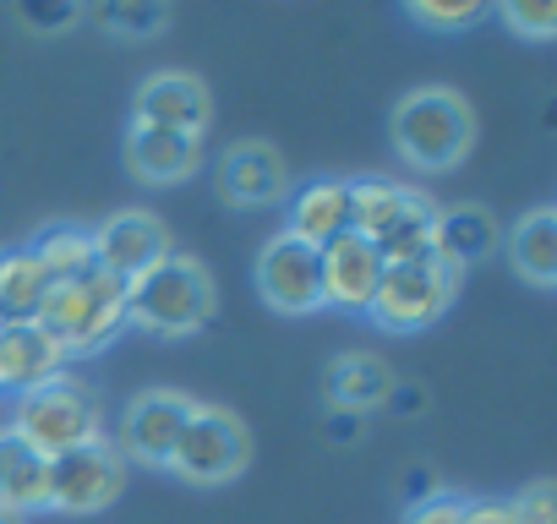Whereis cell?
I'll return each instance as SVG.
<instances>
[{
  "mask_svg": "<svg viewBox=\"0 0 557 524\" xmlns=\"http://www.w3.org/2000/svg\"><path fill=\"white\" fill-rule=\"evenodd\" d=\"M213 317V279L197 257H159L148 274H137L126 285V323L148 328V334H170L186 339Z\"/></svg>",
  "mask_w": 557,
  "mask_h": 524,
  "instance_id": "cell-1",
  "label": "cell"
},
{
  "mask_svg": "<svg viewBox=\"0 0 557 524\" xmlns=\"http://www.w3.org/2000/svg\"><path fill=\"white\" fill-rule=\"evenodd\" d=\"M475 142V115L454 88H416L394 104V148L416 170H454Z\"/></svg>",
  "mask_w": 557,
  "mask_h": 524,
  "instance_id": "cell-2",
  "label": "cell"
},
{
  "mask_svg": "<svg viewBox=\"0 0 557 524\" xmlns=\"http://www.w3.org/2000/svg\"><path fill=\"white\" fill-rule=\"evenodd\" d=\"M39 328L61 345V355H94L126 328V285H115L110 274L94 269L88 279L50 290Z\"/></svg>",
  "mask_w": 557,
  "mask_h": 524,
  "instance_id": "cell-3",
  "label": "cell"
},
{
  "mask_svg": "<svg viewBox=\"0 0 557 524\" xmlns=\"http://www.w3.org/2000/svg\"><path fill=\"white\" fill-rule=\"evenodd\" d=\"M12 432H17L23 442H34L45 459H55V453H66V448L88 442V437H104V432H99V399H94V388H88L83 377L61 372V377H50V383L17 394Z\"/></svg>",
  "mask_w": 557,
  "mask_h": 524,
  "instance_id": "cell-4",
  "label": "cell"
},
{
  "mask_svg": "<svg viewBox=\"0 0 557 524\" xmlns=\"http://www.w3.org/2000/svg\"><path fill=\"white\" fill-rule=\"evenodd\" d=\"M454 290H459V274L443 269L432 251L405 257V262H388L383 269V285H377L367 317L388 334H421L454 307Z\"/></svg>",
  "mask_w": 557,
  "mask_h": 524,
  "instance_id": "cell-5",
  "label": "cell"
},
{
  "mask_svg": "<svg viewBox=\"0 0 557 524\" xmlns=\"http://www.w3.org/2000/svg\"><path fill=\"white\" fill-rule=\"evenodd\" d=\"M246 459H251V432L240 426V415L219 410V404H191L181 442L170 453V470L191 486H219V481L240 475Z\"/></svg>",
  "mask_w": 557,
  "mask_h": 524,
  "instance_id": "cell-6",
  "label": "cell"
},
{
  "mask_svg": "<svg viewBox=\"0 0 557 524\" xmlns=\"http://www.w3.org/2000/svg\"><path fill=\"white\" fill-rule=\"evenodd\" d=\"M126 486V459L110 437H88L66 453L50 459V486H45V508L61 513H104Z\"/></svg>",
  "mask_w": 557,
  "mask_h": 524,
  "instance_id": "cell-7",
  "label": "cell"
},
{
  "mask_svg": "<svg viewBox=\"0 0 557 524\" xmlns=\"http://www.w3.org/2000/svg\"><path fill=\"white\" fill-rule=\"evenodd\" d=\"M94 269L110 274L115 285H132L137 274H148L159 257H170V229L159 213L148 208H126V213H110L94 235Z\"/></svg>",
  "mask_w": 557,
  "mask_h": 524,
  "instance_id": "cell-8",
  "label": "cell"
},
{
  "mask_svg": "<svg viewBox=\"0 0 557 524\" xmlns=\"http://www.w3.org/2000/svg\"><path fill=\"white\" fill-rule=\"evenodd\" d=\"M257 290L273 312H318L323 307V274H318V246L296 240L290 229L273 235L257 257Z\"/></svg>",
  "mask_w": 557,
  "mask_h": 524,
  "instance_id": "cell-9",
  "label": "cell"
},
{
  "mask_svg": "<svg viewBox=\"0 0 557 524\" xmlns=\"http://www.w3.org/2000/svg\"><path fill=\"white\" fill-rule=\"evenodd\" d=\"M213 180H219V197L230 208H273V202H285L290 191V164L285 153H278L273 142H230L213 164Z\"/></svg>",
  "mask_w": 557,
  "mask_h": 524,
  "instance_id": "cell-10",
  "label": "cell"
},
{
  "mask_svg": "<svg viewBox=\"0 0 557 524\" xmlns=\"http://www.w3.org/2000/svg\"><path fill=\"white\" fill-rule=\"evenodd\" d=\"M383 251L372 240H361L356 229H345L339 240L318 246V274H323V307L334 312H372V296L383 285Z\"/></svg>",
  "mask_w": 557,
  "mask_h": 524,
  "instance_id": "cell-11",
  "label": "cell"
},
{
  "mask_svg": "<svg viewBox=\"0 0 557 524\" xmlns=\"http://www.w3.org/2000/svg\"><path fill=\"white\" fill-rule=\"evenodd\" d=\"M208 115H213V99L197 72H153L132 99V126H153V132L202 137Z\"/></svg>",
  "mask_w": 557,
  "mask_h": 524,
  "instance_id": "cell-12",
  "label": "cell"
},
{
  "mask_svg": "<svg viewBox=\"0 0 557 524\" xmlns=\"http://www.w3.org/2000/svg\"><path fill=\"white\" fill-rule=\"evenodd\" d=\"M186 415H191V399L175 394V388H148V394H137V399L126 404V415H121V459L170 464Z\"/></svg>",
  "mask_w": 557,
  "mask_h": 524,
  "instance_id": "cell-13",
  "label": "cell"
},
{
  "mask_svg": "<svg viewBox=\"0 0 557 524\" xmlns=\"http://www.w3.org/2000/svg\"><path fill=\"white\" fill-rule=\"evenodd\" d=\"M66 372V355L61 345L39 328V323H7L0 328V394H28L50 377Z\"/></svg>",
  "mask_w": 557,
  "mask_h": 524,
  "instance_id": "cell-14",
  "label": "cell"
},
{
  "mask_svg": "<svg viewBox=\"0 0 557 524\" xmlns=\"http://www.w3.org/2000/svg\"><path fill=\"white\" fill-rule=\"evenodd\" d=\"M497 251V219L481 208V202H454V208H437L432 219V257L443 269L465 274L470 262L492 257Z\"/></svg>",
  "mask_w": 557,
  "mask_h": 524,
  "instance_id": "cell-15",
  "label": "cell"
},
{
  "mask_svg": "<svg viewBox=\"0 0 557 524\" xmlns=\"http://www.w3.org/2000/svg\"><path fill=\"white\" fill-rule=\"evenodd\" d=\"M202 142L181 137V132H153V126H132L126 132V164L148 180V186H175L197 170Z\"/></svg>",
  "mask_w": 557,
  "mask_h": 524,
  "instance_id": "cell-16",
  "label": "cell"
},
{
  "mask_svg": "<svg viewBox=\"0 0 557 524\" xmlns=\"http://www.w3.org/2000/svg\"><path fill=\"white\" fill-rule=\"evenodd\" d=\"M45 486H50V459L23 442L12 426H0V508H12V513H34L45 508Z\"/></svg>",
  "mask_w": 557,
  "mask_h": 524,
  "instance_id": "cell-17",
  "label": "cell"
},
{
  "mask_svg": "<svg viewBox=\"0 0 557 524\" xmlns=\"http://www.w3.org/2000/svg\"><path fill=\"white\" fill-rule=\"evenodd\" d=\"M350 229V180H312L296 191L290 208V235L307 246H329Z\"/></svg>",
  "mask_w": 557,
  "mask_h": 524,
  "instance_id": "cell-18",
  "label": "cell"
},
{
  "mask_svg": "<svg viewBox=\"0 0 557 524\" xmlns=\"http://www.w3.org/2000/svg\"><path fill=\"white\" fill-rule=\"evenodd\" d=\"M388 394H394V372L377 355H339L329 366V410L367 415V410L388 404Z\"/></svg>",
  "mask_w": 557,
  "mask_h": 524,
  "instance_id": "cell-19",
  "label": "cell"
},
{
  "mask_svg": "<svg viewBox=\"0 0 557 524\" xmlns=\"http://www.w3.org/2000/svg\"><path fill=\"white\" fill-rule=\"evenodd\" d=\"M45 301H50V279L34 262V251H0V328L39 323Z\"/></svg>",
  "mask_w": 557,
  "mask_h": 524,
  "instance_id": "cell-20",
  "label": "cell"
},
{
  "mask_svg": "<svg viewBox=\"0 0 557 524\" xmlns=\"http://www.w3.org/2000/svg\"><path fill=\"white\" fill-rule=\"evenodd\" d=\"M508 257H513V269H519L530 285H557V213H552V208L524 213V219L513 224Z\"/></svg>",
  "mask_w": 557,
  "mask_h": 524,
  "instance_id": "cell-21",
  "label": "cell"
},
{
  "mask_svg": "<svg viewBox=\"0 0 557 524\" xmlns=\"http://www.w3.org/2000/svg\"><path fill=\"white\" fill-rule=\"evenodd\" d=\"M28 251H34V262L45 269L50 290L77 285V279H88V274H94V240H88V229L55 224V229H45V235H39Z\"/></svg>",
  "mask_w": 557,
  "mask_h": 524,
  "instance_id": "cell-22",
  "label": "cell"
},
{
  "mask_svg": "<svg viewBox=\"0 0 557 524\" xmlns=\"http://www.w3.org/2000/svg\"><path fill=\"white\" fill-rule=\"evenodd\" d=\"M405 202H410V186L399 180H350V229L377 246L388 224L405 213Z\"/></svg>",
  "mask_w": 557,
  "mask_h": 524,
  "instance_id": "cell-23",
  "label": "cell"
},
{
  "mask_svg": "<svg viewBox=\"0 0 557 524\" xmlns=\"http://www.w3.org/2000/svg\"><path fill=\"white\" fill-rule=\"evenodd\" d=\"M94 17H99L104 28L126 34V39H153V34L170 28V7H99Z\"/></svg>",
  "mask_w": 557,
  "mask_h": 524,
  "instance_id": "cell-24",
  "label": "cell"
},
{
  "mask_svg": "<svg viewBox=\"0 0 557 524\" xmlns=\"http://www.w3.org/2000/svg\"><path fill=\"white\" fill-rule=\"evenodd\" d=\"M410 17L421 28H470L486 17V7H475V0H465V7H437V0H426V7H410Z\"/></svg>",
  "mask_w": 557,
  "mask_h": 524,
  "instance_id": "cell-25",
  "label": "cell"
},
{
  "mask_svg": "<svg viewBox=\"0 0 557 524\" xmlns=\"http://www.w3.org/2000/svg\"><path fill=\"white\" fill-rule=\"evenodd\" d=\"M503 23L513 28V34H524V39H552L557 34V7H503Z\"/></svg>",
  "mask_w": 557,
  "mask_h": 524,
  "instance_id": "cell-26",
  "label": "cell"
},
{
  "mask_svg": "<svg viewBox=\"0 0 557 524\" xmlns=\"http://www.w3.org/2000/svg\"><path fill=\"white\" fill-rule=\"evenodd\" d=\"M508 508H513V524H552V519H557V513H552V486H546V481L524 486Z\"/></svg>",
  "mask_w": 557,
  "mask_h": 524,
  "instance_id": "cell-27",
  "label": "cell"
},
{
  "mask_svg": "<svg viewBox=\"0 0 557 524\" xmlns=\"http://www.w3.org/2000/svg\"><path fill=\"white\" fill-rule=\"evenodd\" d=\"M83 17H88L83 7H17V23H28V28H66Z\"/></svg>",
  "mask_w": 557,
  "mask_h": 524,
  "instance_id": "cell-28",
  "label": "cell"
},
{
  "mask_svg": "<svg viewBox=\"0 0 557 524\" xmlns=\"http://www.w3.org/2000/svg\"><path fill=\"white\" fill-rule=\"evenodd\" d=\"M361 421L367 415H356V410H329V442L334 448H356L361 442Z\"/></svg>",
  "mask_w": 557,
  "mask_h": 524,
  "instance_id": "cell-29",
  "label": "cell"
},
{
  "mask_svg": "<svg viewBox=\"0 0 557 524\" xmlns=\"http://www.w3.org/2000/svg\"><path fill=\"white\" fill-rule=\"evenodd\" d=\"M410 508H421V502H432V497H443V481H437V470H426V464H416L410 470Z\"/></svg>",
  "mask_w": 557,
  "mask_h": 524,
  "instance_id": "cell-30",
  "label": "cell"
},
{
  "mask_svg": "<svg viewBox=\"0 0 557 524\" xmlns=\"http://www.w3.org/2000/svg\"><path fill=\"white\" fill-rule=\"evenodd\" d=\"M459 524H513V508L508 502H465Z\"/></svg>",
  "mask_w": 557,
  "mask_h": 524,
  "instance_id": "cell-31",
  "label": "cell"
},
{
  "mask_svg": "<svg viewBox=\"0 0 557 524\" xmlns=\"http://www.w3.org/2000/svg\"><path fill=\"white\" fill-rule=\"evenodd\" d=\"M388 404H399V410H421L426 399H421L416 388H399V383H394V394H388Z\"/></svg>",
  "mask_w": 557,
  "mask_h": 524,
  "instance_id": "cell-32",
  "label": "cell"
},
{
  "mask_svg": "<svg viewBox=\"0 0 557 524\" xmlns=\"http://www.w3.org/2000/svg\"><path fill=\"white\" fill-rule=\"evenodd\" d=\"M0 524H28L23 513H12V508H0Z\"/></svg>",
  "mask_w": 557,
  "mask_h": 524,
  "instance_id": "cell-33",
  "label": "cell"
}]
</instances>
